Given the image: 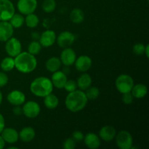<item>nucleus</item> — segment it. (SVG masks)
<instances>
[{"label": "nucleus", "instance_id": "1", "mask_svg": "<svg viewBox=\"0 0 149 149\" xmlns=\"http://www.w3.org/2000/svg\"><path fill=\"white\" fill-rule=\"evenodd\" d=\"M88 99L85 93L81 90H76L68 93L65 100V105L68 111L74 113L83 110L87 106Z\"/></svg>", "mask_w": 149, "mask_h": 149}, {"label": "nucleus", "instance_id": "2", "mask_svg": "<svg viewBox=\"0 0 149 149\" xmlns=\"http://www.w3.org/2000/svg\"><path fill=\"white\" fill-rule=\"evenodd\" d=\"M15 68L23 74H29L36 69L37 60L29 52H21L14 58Z\"/></svg>", "mask_w": 149, "mask_h": 149}, {"label": "nucleus", "instance_id": "3", "mask_svg": "<svg viewBox=\"0 0 149 149\" xmlns=\"http://www.w3.org/2000/svg\"><path fill=\"white\" fill-rule=\"evenodd\" d=\"M53 87L50 79L45 77H39L31 83L30 91L35 96L44 97L52 93Z\"/></svg>", "mask_w": 149, "mask_h": 149}, {"label": "nucleus", "instance_id": "4", "mask_svg": "<svg viewBox=\"0 0 149 149\" xmlns=\"http://www.w3.org/2000/svg\"><path fill=\"white\" fill-rule=\"evenodd\" d=\"M134 80L131 76L128 74H121L116 78L115 85L118 91L122 94L130 93L134 85Z\"/></svg>", "mask_w": 149, "mask_h": 149}, {"label": "nucleus", "instance_id": "5", "mask_svg": "<svg viewBox=\"0 0 149 149\" xmlns=\"http://www.w3.org/2000/svg\"><path fill=\"white\" fill-rule=\"evenodd\" d=\"M116 143L120 149H130L133 145L132 135L127 130H121L116 135Z\"/></svg>", "mask_w": 149, "mask_h": 149}, {"label": "nucleus", "instance_id": "6", "mask_svg": "<svg viewBox=\"0 0 149 149\" xmlns=\"http://www.w3.org/2000/svg\"><path fill=\"white\" fill-rule=\"evenodd\" d=\"M15 13L14 4L10 0H0V21H9Z\"/></svg>", "mask_w": 149, "mask_h": 149}, {"label": "nucleus", "instance_id": "7", "mask_svg": "<svg viewBox=\"0 0 149 149\" xmlns=\"http://www.w3.org/2000/svg\"><path fill=\"white\" fill-rule=\"evenodd\" d=\"M22 109H23V114L29 119L37 117L41 111L40 106L39 103L33 100H30L23 103Z\"/></svg>", "mask_w": 149, "mask_h": 149}, {"label": "nucleus", "instance_id": "8", "mask_svg": "<svg viewBox=\"0 0 149 149\" xmlns=\"http://www.w3.org/2000/svg\"><path fill=\"white\" fill-rule=\"evenodd\" d=\"M5 50L9 56L15 58L22 52L21 42L17 38L12 36L6 42Z\"/></svg>", "mask_w": 149, "mask_h": 149}, {"label": "nucleus", "instance_id": "9", "mask_svg": "<svg viewBox=\"0 0 149 149\" xmlns=\"http://www.w3.org/2000/svg\"><path fill=\"white\" fill-rule=\"evenodd\" d=\"M17 7L20 14H31L34 13L37 7V0H18Z\"/></svg>", "mask_w": 149, "mask_h": 149}, {"label": "nucleus", "instance_id": "10", "mask_svg": "<svg viewBox=\"0 0 149 149\" xmlns=\"http://www.w3.org/2000/svg\"><path fill=\"white\" fill-rule=\"evenodd\" d=\"M76 36L71 31H65L60 33L56 38L57 44L58 46L61 48H66L69 47L70 46L73 45L74 42H75Z\"/></svg>", "mask_w": 149, "mask_h": 149}, {"label": "nucleus", "instance_id": "11", "mask_svg": "<svg viewBox=\"0 0 149 149\" xmlns=\"http://www.w3.org/2000/svg\"><path fill=\"white\" fill-rule=\"evenodd\" d=\"M76 59H77V54L72 48L70 47L64 48L60 57L61 63L68 67L74 65Z\"/></svg>", "mask_w": 149, "mask_h": 149}, {"label": "nucleus", "instance_id": "12", "mask_svg": "<svg viewBox=\"0 0 149 149\" xmlns=\"http://www.w3.org/2000/svg\"><path fill=\"white\" fill-rule=\"evenodd\" d=\"M56 38V33L54 31L46 30L40 35L39 42L43 47H49L55 43Z\"/></svg>", "mask_w": 149, "mask_h": 149}, {"label": "nucleus", "instance_id": "13", "mask_svg": "<svg viewBox=\"0 0 149 149\" xmlns=\"http://www.w3.org/2000/svg\"><path fill=\"white\" fill-rule=\"evenodd\" d=\"M93 61L91 58L87 55H81L77 58L74 62L76 69L79 72H86L92 66Z\"/></svg>", "mask_w": 149, "mask_h": 149}, {"label": "nucleus", "instance_id": "14", "mask_svg": "<svg viewBox=\"0 0 149 149\" xmlns=\"http://www.w3.org/2000/svg\"><path fill=\"white\" fill-rule=\"evenodd\" d=\"M7 99L9 103L14 106H21L26 101V95L20 90H15L7 95Z\"/></svg>", "mask_w": 149, "mask_h": 149}, {"label": "nucleus", "instance_id": "15", "mask_svg": "<svg viewBox=\"0 0 149 149\" xmlns=\"http://www.w3.org/2000/svg\"><path fill=\"white\" fill-rule=\"evenodd\" d=\"M14 28L9 21H0V42H7L13 36Z\"/></svg>", "mask_w": 149, "mask_h": 149}, {"label": "nucleus", "instance_id": "16", "mask_svg": "<svg viewBox=\"0 0 149 149\" xmlns=\"http://www.w3.org/2000/svg\"><path fill=\"white\" fill-rule=\"evenodd\" d=\"M0 134L5 143H7L13 144L17 142L19 139L18 132L14 128L4 127Z\"/></svg>", "mask_w": 149, "mask_h": 149}, {"label": "nucleus", "instance_id": "17", "mask_svg": "<svg viewBox=\"0 0 149 149\" xmlns=\"http://www.w3.org/2000/svg\"><path fill=\"white\" fill-rule=\"evenodd\" d=\"M67 76L63 71H57L53 72L52 77H51V81L52 83L53 87L58 89H63L65 82L67 81Z\"/></svg>", "mask_w": 149, "mask_h": 149}, {"label": "nucleus", "instance_id": "18", "mask_svg": "<svg viewBox=\"0 0 149 149\" xmlns=\"http://www.w3.org/2000/svg\"><path fill=\"white\" fill-rule=\"evenodd\" d=\"M116 135V130L113 126L106 125L103 127L99 131V137L103 141L109 142L113 141Z\"/></svg>", "mask_w": 149, "mask_h": 149}, {"label": "nucleus", "instance_id": "19", "mask_svg": "<svg viewBox=\"0 0 149 149\" xmlns=\"http://www.w3.org/2000/svg\"><path fill=\"white\" fill-rule=\"evenodd\" d=\"M84 144L90 149H97L100 146V138L99 135L94 132H89L84 138Z\"/></svg>", "mask_w": 149, "mask_h": 149}, {"label": "nucleus", "instance_id": "20", "mask_svg": "<svg viewBox=\"0 0 149 149\" xmlns=\"http://www.w3.org/2000/svg\"><path fill=\"white\" fill-rule=\"evenodd\" d=\"M19 139L24 143H29L34 139L36 136V132L34 129L31 127H23L18 132Z\"/></svg>", "mask_w": 149, "mask_h": 149}, {"label": "nucleus", "instance_id": "21", "mask_svg": "<svg viewBox=\"0 0 149 149\" xmlns=\"http://www.w3.org/2000/svg\"><path fill=\"white\" fill-rule=\"evenodd\" d=\"M131 93H132L134 98H143L148 93V88L145 84H142V83L134 84L132 90H131Z\"/></svg>", "mask_w": 149, "mask_h": 149}, {"label": "nucleus", "instance_id": "22", "mask_svg": "<svg viewBox=\"0 0 149 149\" xmlns=\"http://www.w3.org/2000/svg\"><path fill=\"white\" fill-rule=\"evenodd\" d=\"M92 82H93V80H92L91 76L84 72V74H82L79 77L77 84L79 90L84 91L91 86Z\"/></svg>", "mask_w": 149, "mask_h": 149}, {"label": "nucleus", "instance_id": "23", "mask_svg": "<svg viewBox=\"0 0 149 149\" xmlns=\"http://www.w3.org/2000/svg\"><path fill=\"white\" fill-rule=\"evenodd\" d=\"M61 61L60 58L57 57H52L49 58L45 63V67L47 70L49 72H55V71H58L61 67Z\"/></svg>", "mask_w": 149, "mask_h": 149}, {"label": "nucleus", "instance_id": "24", "mask_svg": "<svg viewBox=\"0 0 149 149\" xmlns=\"http://www.w3.org/2000/svg\"><path fill=\"white\" fill-rule=\"evenodd\" d=\"M70 20L75 24H80L84 20V13L79 8H74L70 13Z\"/></svg>", "mask_w": 149, "mask_h": 149}, {"label": "nucleus", "instance_id": "25", "mask_svg": "<svg viewBox=\"0 0 149 149\" xmlns=\"http://www.w3.org/2000/svg\"><path fill=\"white\" fill-rule=\"evenodd\" d=\"M44 99V103L45 106L48 109H55L58 107L59 104V99L55 95L50 93V94L46 95Z\"/></svg>", "mask_w": 149, "mask_h": 149}, {"label": "nucleus", "instance_id": "26", "mask_svg": "<svg viewBox=\"0 0 149 149\" xmlns=\"http://www.w3.org/2000/svg\"><path fill=\"white\" fill-rule=\"evenodd\" d=\"M10 24L12 25L14 29H19L25 23V18L22 14H18V13H15L11 18L9 20Z\"/></svg>", "mask_w": 149, "mask_h": 149}, {"label": "nucleus", "instance_id": "27", "mask_svg": "<svg viewBox=\"0 0 149 149\" xmlns=\"http://www.w3.org/2000/svg\"><path fill=\"white\" fill-rule=\"evenodd\" d=\"M0 66H1V68L2 69V71H5V72L12 71V70L15 68L14 58L10 56L4 58V59L1 61Z\"/></svg>", "mask_w": 149, "mask_h": 149}, {"label": "nucleus", "instance_id": "28", "mask_svg": "<svg viewBox=\"0 0 149 149\" xmlns=\"http://www.w3.org/2000/svg\"><path fill=\"white\" fill-rule=\"evenodd\" d=\"M25 23L28 27L30 29H33L39 25V18L33 13H31V14L26 15V17H25Z\"/></svg>", "mask_w": 149, "mask_h": 149}, {"label": "nucleus", "instance_id": "29", "mask_svg": "<svg viewBox=\"0 0 149 149\" xmlns=\"http://www.w3.org/2000/svg\"><path fill=\"white\" fill-rule=\"evenodd\" d=\"M56 1L55 0H45L42 3V10L47 13H51L55 11L56 8Z\"/></svg>", "mask_w": 149, "mask_h": 149}, {"label": "nucleus", "instance_id": "30", "mask_svg": "<svg viewBox=\"0 0 149 149\" xmlns=\"http://www.w3.org/2000/svg\"><path fill=\"white\" fill-rule=\"evenodd\" d=\"M42 47V45L39 41H32L28 47V52L31 55H36L40 52Z\"/></svg>", "mask_w": 149, "mask_h": 149}, {"label": "nucleus", "instance_id": "31", "mask_svg": "<svg viewBox=\"0 0 149 149\" xmlns=\"http://www.w3.org/2000/svg\"><path fill=\"white\" fill-rule=\"evenodd\" d=\"M85 95L89 100H95L100 95V90L96 87H91L87 88L85 91Z\"/></svg>", "mask_w": 149, "mask_h": 149}, {"label": "nucleus", "instance_id": "32", "mask_svg": "<svg viewBox=\"0 0 149 149\" xmlns=\"http://www.w3.org/2000/svg\"><path fill=\"white\" fill-rule=\"evenodd\" d=\"M77 87H77V81H74L72 79H67L63 88L65 89V90L67 93H71V92L77 90Z\"/></svg>", "mask_w": 149, "mask_h": 149}, {"label": "nucleus", "instance_id": "33", "mask_svg": "<svg viewBox=\"0 0 149 149\" xmlns=\"http://www.w3.org/2000/svg\"><path fill=\"white\" fill-rule=\"evenodd\" d=\"M146 46L142 43H137L132 47V51L137 55H144Z\"/></svg>", "mask_w": 149, "mask_h": 149}, {"label": "nucleus", "instance_id": "34", "mask_svg": "<svg viewBox=\"0 0 149 149\" xmlns=\"http://www.w3.org/2000/svg\"><path fill=\"white\" fill-rule=\"evenodd\" d=\"M63 146L64 149H74L76 147V141L72 138H68L65 140Z\"/></svg>", "mask_w": 149, "mask_h": 149}, {"label": "nucleus", "instance_id": "35", "mask_svg": "<svg viewBox=\"0 0 149 149\" xmlns=\"http://www.w3.org/2000/svg\"><path fill=\"white\" fill-rule=\"evenodd\" d=\"M134 97L132 96L131 92L127 93H124L122 94V101L126 105H130L132 104V102H133Z\"/></svg>", "mask_w": 149, "mask_h": 149}, {"label": "nucleus", "instance_id": "36", "mask_svg": "<svg viewBox=\"0 0 149 149\" xmlns=\"http://www.w3.org/2000/svg\"><path fill=\"white\" fill-rule=\"evenodd\" d=\"M71 138L76 141V142H80V141H82L84 140V135L82 133V132L81 131L77 130L75 132H74V133L72 134V137Z\"/></svg>", "mask_w": 149, "mask_h": 149}, {"label": "nucleus", "instance_id": "37", "mask_svg": "<svg viewBox=\"0 0 149 149\" xmlns=\"http://www.w3.org/2000/svg\"><path fill=\"white\" fill-rule=\"evenodd\" d=\"M8 81V76L4 72H1L0 71V87H3L5 85H7Z\"/></svg>", "mask_w": 149, "mask_h": 149}, {"label": "nucleus", "instance_id": "38", "mask_svg": "<svg viewBox=\"0 0 149 149\" xmlns=\"http://www.w3.org/2000/svg\"><path fill=\"white\" fill-rule=\"evenodd\" d=\"M13 113L15 116H20L23 113V109L20 106H15L13 109Z\"/></svg>", "mask_w": 149, "mask_h": 149}, {"label": "nucleus", "instance_id": "39", "mask_svg": "<svg viewBox=\"0 0 149 149\" xmlns=\"http://www.w3.org/2000/svg\"><path fill=\"white\" fill-rule=\"evenodd\" d=\"M4 127H5V120H4L3 115L0 113V133L4 130Z\"/></svg>", "mask_w": 149, "mask_h": 149}, {"label": "nucleus", "instance_id": "40", "mask_svg": "<svg viewBox=\"0 0 149 149\" xmlns=\"http://www.w3.org/2000/svg\"><path fill=\"white\" fill-rule=\"evenodd\" d=\"M4 146H5V141L2 138V137L0 135V149L4 148Z\"/></svg>", "mask_w": 149, "mask_h": 149}, {"label": "nucleus", "instance_id": "41", "mask_svg": "<svg viewBox=\"0 0 149 149\" xmlns=\"http://www.w3.org/2000/svg\"><path fill=\"white\" fill-rule=\"evenodd\" d=\"M144 55H146V56L147 58L149 57V45H146V48H145V52H144Z\"/></svg>", "mask_w": 149, "mask_h": 149}, {"label": "nucleus", "instance_id": "42", "mask_svg": "<svg viewBox=\"0 0 149 149\" xmlns=\"http://www.w3.org/2000/svg\"><path fill=\"white\" fill-rule=\"evenodd\" d=\"M39 35L37 33H36V32H33V33H32V37L33 38V39H35L36 40V39H39Z\"/></svg>", "mask_w": 149, "mask_h": 149}, {"label": "nucleus", "instance_id": "43", "mask_svg": "<svg viewBox=\"0 0 149 149\" xmlns=\"http://www.w3.org/2000/svg\"><path fill=\"white\" fill-rule=\"evenodd\" d=\"M2 100H3V96H2V93H1V92L0 91V104L1 103V102H2Z\"/></svg>", "mask_w": 149, "mask_h": 149}, {"label": "nucleus", "instance_id": "44", "mask_svg": "<svg viewBox=\"0 0 149 149\" xmlns=\"http://www.w3.org/2000/svg\"><path fill=\"white\" fill-rule=\"evenodd\" d=\"M12 148H14V149H17L18 148L17 147H15V146H13V147H9L8 149H12Z\"/></svg>", "mask_w": 149, "mask_h": 149}]
</instances>
